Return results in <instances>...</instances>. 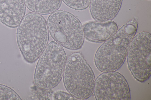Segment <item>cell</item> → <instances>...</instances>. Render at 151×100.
I'll return each instance as SVG.
<instances>
[{
  "label": "cell",
  "instance_id": "9",
  "mask_svg": "<svg viewBox=\"0 0 151 100\" xmlns=\"http://www.w3.org/2000/svg\"><path fill=\"white\" fill-rule=\"evenodd\" d=\"M83 27L86 39L89 41L95 43L106 41L118 30L117 24L112 21H90L83 25Z\"/></svg>",
  "mask_w": 151,
  "mask_h": 100
},
{
  "label": "cell",
  "instance_id": "2",
  "mask_svg": "<svg viewBox=\"0 0 151 100\" xmlns=\"http://www.w3.org/2000/svg\"><path fill=\"white\" fill-rule=\"evenodd\" d=\"M16 37L24 59L30 64L35 62L48 43L49 31L45 18L35 13H28L18 26Z\"/></svg>",
  "mask_w": 151,
  "mask_h": 100
},
{
  "label": "cell",
  "instance_id": "15",
  "mask_svg": "<svg viewBox=\"0 0 151 100\" xmlns=\"http://www.w3.org/2000/svg\"></svg>",
  "mask_w": 151,
  "mask_h": 100
},
{
  "label": "cell",
  "instance_id": "4",
  "mask_svg": "<svg viewBox=\"0 0 151 100\" xmlns=\"http://www.w3.org/2000/svg\"><path fill=\"white\" fill-rule=\"evenodd\" d=\"M62 46L50 42L39 57L34 75V82L38 88L50 89L61 81L67 61Z\"/></svg>",
  "mask_w": 151,
  "mask_h": 100
},
{
  "label": "cell",
  "instance_id": "3",
  "mask_svg": "<svg viewBox=\"0 0 151 100\" xmlns=\"http://www.w3.org/2000/svg\"><path fill=\"white\" fill-rule=\"evenodd\" d=\"M63 79L67 91L78 100L87 99L93 93L94 74L80 52L73 53L67 60Z\"/></svg>",
  "mask_w": 151,
  "mask_h": 100
},
{
  "label": "cell",
  "instance_id": "7",
  "mask_svg": "<svg viewBox=\"0 0 151 100\" xmlns=\"http://www.w3.org/2000/svg\"><path fill=\"white\" fill-rule=\"evenodd\" d=\"M93 93L97 100H129L130 88L124 77L119 73L104 72L95 79Z\"/></svg>",
  "mask_w": 151,
  "mask_h": 100
},
{
  "label": "cell",
  "instance_id": "11",
  "mask_svg": "<svg viewBox=\"0 0 151 100\" xmlns=\"http://www.w3.org/2000/svg\"><path fill=\"white\" fill-rule=\"evenodd\" d=\"M25 6L30 11L40 14L47 15L57 11L62 0H24Z\"/></svg>",
  "mask_w": 151,
  "mask_h": 100
},
{
  "label": "cell",
  "instance_id": "8",
  "mask_svg": "<svg viewBox=\"0 0 151 100\" xmlns=\"http://www.w3.org/2000/svg\"><path fill=\"white\" fill-rule=\"evenodd\" d=\"M25 11L24 0H0V21L8 27H18Z\"/></svg>",
  "mask_w": 151,
  "mask_h": 100
},
{
  "label": "cell",
  "instance_id": "1",
  "mask_svg": "<svg viewBox=\"0 0 151 100\" xmlns=\"http://www.w3.org/2000/svg\"><path fill=\"white\" fill-rule=\"evenodd\" d=\"M138 26L136 20L133 19L99 46L94 57V63L99 70L103 72L116 71L122 67Z\"/></svg>",
  "mask_w": 151,
  "mask_h": 100
},
{
  "label": "cell",
  "instance_id": "14",
  "mask_svg": "<svg viewBox=\"0 0 151 100\" xmlns=\"http://www.w3.org/2000/svg\"><path fill=\"white\" fill-rule=\"evenodd\" d=\"M52 96L54 100H78L70 93L61 90L56 91Z\"/></svg>",
  "mask_w": 151,
  "mask_h": 100
},
{
  "label": "cell",
  "instance_id": "12",
  "mask_svg": "<svg viewBox=\"0 0 151 100\" xmlns=\"http://www.w3.org/2000/svg\"><path fill=\"white\" fill-rule=\"evenodd\" d=\"M0 100H21L18 94L11 88L0 84Z\"/></svg>",
  "mask_w": 151,
  "mask_h": 100
},
{
  "label": "cell",
  "instance_id": "6",
  "mask_svg": "<svg viewBox=\"0 0 151 100\" xmlns=\"http://www.w3.org/2000/svg\"><path fill=\"white\" fill-rule=\"evenodd\" d=\"M151 34L141 32L133 38L127 54L128 68L133 77L143 82L151 75Z\"/></svg>",
  "mask_w": 151,
  "mask_h": 100
},
{
  "label": "cell",
  "instance_id": "10",
  "mask_svg": "<svg viewBox=\"0 0 151 100\" xmlns=\"http://www.w3.org/2000/svg\"><path fill=\"white\" fill-rule=\"evenodd\" d=\"M122 0H90V11L93 18L100 22L111 21L117 14Z\"/></svg>",
  "mask_w": 151,
  "mask_h": 100
},
{
  "label": "cell",
  "instance_id": "5",
  "mask_svg": "<svg viewBox=\"0 0 151 100\" xmlns=\"http://www.w3.org/2000/svg\"><path fill=\"white\" fill-rule=\"evenodd\" d=\"M47 24L52 37L62 46L73 50L82 47L85 38L83 26L72 13L57 10L49 16Z\"/></svg>",
  "mask_w": 151,
  "mask_h": 100
},
{
  "label": "cell",
  "instance_id": "13",
  "mask_svg": "<svg viewBox=\"0 0 151 100\" xmlns=\"http://www.w3.org/2000/svg\"><path fill=\"white\" fill-rule=\"evenodd\" d=\"M69 7L76 10H82L88 6L90 0H62Z\"/></svg>",
  "mask_w": 151,
  "mask_h": 100
}]
</instances>
